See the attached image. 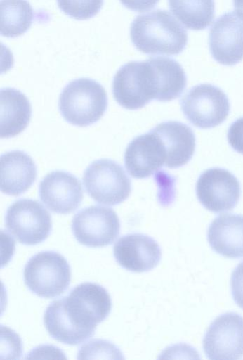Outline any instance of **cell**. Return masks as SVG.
I'll return each instance as SVG.
<instances>
[{"mask_svg": "<svg viewBox=\"0 0 243 360\" xmlns=\"http://www.w3.org/2000/svg\"><path fill=\"white\" fill-rule=\"evenodd\" d=\"M1 138L19 134L28 125L32 107L27 98L13 88L1 89Z\"/></svg>", "mask_w": 243, "mask_h": 360, "instance_id": "obj_20", "label": "cell"}, {"mask_svg": "<svg viewBox=\"0 0 243 360\" xmlns=\"http://www.w3.org/2000/svg\"><path fill=\"white\" fill-rule=\"evenodd\" d=\"M83 182L88 195L103 205H118L131 192V181L122 167L109 159H100L89 165L84 171Z\"/></svg>", "mask_w": 243, "mask_h": 360, "instance_id": "obj_5", "label": "cell"}, {"mask_svg": "<svg viewBox=\"0 0 243 360\" xmlns=\"http://www.w3.org/2000/svg\"><path fill=\"white\" fill-rule=\"evenodd\" d=\"M44 323L55 340L70 345H77L94 335L95 330L78 325L67 313L64 297L53 301L44 314Z\"/></svg>", "mask_w": 243, "mask_h": 360, "instance_id": "obj_19", "label": "cell"}, {"mask_svg": "<svg viewBox=\"0 0 243 360\" xmlns=\"http://www.w3.org/2000/svg\"><path fill=\"white\" fill-rule=\"evenodd\" d=\"M117 262L133 272H145L159 262L162 251L159 244L147 235L133 233L121 237L113 248Z\"/></svg>", "mask_w": 243, "mask_h": 360, "instance_id": "obj_15", "label": "cell"}, {"mask_svg": "<svg viewBox=\"0 0 243 360\" xmlns=\"http://www.w3.org/2000/svg\"><path fill=\"white\" fill-rule=\"evenodd\" d=\"M153 129L159 134L165 146V167L175 169L187 164L195 149V136L188 125L177 121H167Z\"/></svg>", "mask_w": 243, "mask_h": 360, "instance_id": "obj_18", "label": "cell"}, {"mask_svg": "<svg viewBox=\"0 0 243 360\" xmlns=\"http://www.w3.org/2000/svg\"><path fill=\"white\" fill-rule=\"evenodd\" d=\"M58 107L64 119L79 127L98 121L107 107L104 87L96 81L79 78L67 84L59 97Z\"/></svg>", "mask_w": 243, "mask_h": 360, "instance_id": "obj_3", "label": "cell"}, {"mask_svg": "<svg viewBox=\"0 0 243 360\" xmlns=\"http://www.w3.org/2000/svg\"><path fill=\"white\" fill-rule=\"evenodd\" d=\"M196 195L208 210L220 213L232 210L241 195L239 181L228 170L214 167L204 171L196 184Z\"/></svg>", "mask_w": 243, "mask_h": 360, "instance_id": "obj_11", "label": "cell"}, {"mask_svg": "<svg viewBox=\"0 0 243 360\" xmlns=\"http://www.w3.org/2000/svg\"><path fill=\"white\" fill-rule=\"evenodd\" d=\"M34 20V11L27 0H1V34L15 38L25 33Z\"/></svg>", "mask_w": 243, "mask_h": 360, "instance_id": "obj_22", "label": "cell"}, {"mask_svg": "<svg viewBox=\"0 0 243 360\" xmlns=\"http://www.w3.org/2000/svg\"><path fill=\"white\" fill-rule=\"evenodd\" d=\"M166 162V152L159 134L152 129L134 138L124 153V165L128 173L136 179L152 176Z\"/></svg>", "mask_w": 243, "mask_h": 360, "instance_id": "obj_13", "label": "cell"}, {"mask_svg": "<svg viewBox=\"0 0 243 360\" xmlns=\"http://www.w3.org/2000/svg\"><path fill=\"white\" fill-rule=\"evenodd\" d=\"M6 227L22 244L34 245L45 240L52 227L49 212L38 201L20 199L11 204L5 217Z\"/></svg>", "mask_w": 243, "mask_h": 360, "instance_id": "obj_7", "label": "cell"}, {"mask_svg": "<svg viewBox=\"0 0 243 360\" xmlns=\"http://www.w3.org/2000/svg\"><path fill=\"white\" fill-rule=\"evenodd\" d=\"M79 359H124L118 348L103 340H92L84 345L78 352Z\"/></svg>", "mask_w": 243, "mask_h": 360, "instance_id": "obj_24", "label": "cell"}, {"mask_svg": "<svg viewBox=\"0 0 243 360\" xmlns=\"http://www.w3.org/2000/svg\"><path fill=\"white\" fill-rule=\"evenodd\" d=\"M208 359L235 360L243 356V317L227 312L216 318L203 339Z\"/></svg>", "mask_w": 243, "mask_h": 360, "instance_id": "obj_10", "label": "cell"}, {"mask_svg": "<svg viewBox=\"0 0 243 360\" xmlns=\"http://www.w3.org/2000/svg\"><path fill=\"white\" fill-rule=\"evenodd\" d=\"M230 287L232 295L235 303L243 309V262L233 270Z\"/></svg>", "mask_w": 243, "mask_h": 360, "instance_id": "obj_25", "label": "cell"}, {"mask_svg": "<svg viewBox=\"0 0 243 360\" xmlns=\"http://www.w3.org/2000/svg\"><path fill=\"white\" fill-rule=\"evenodd\" d=\"M130 36L134 46L148 55H178L188 42L185 29L169 12L160 9L138 15Z\"/></svg>", "mask_w": 243, "mask_h": 360, "instance_id": "obj_2", "label": "cell"}, {"mask_svg": "<svg viewBox=\"0 0 243 360\" xmlns=\"http://www.w3.org/2000/svg\"><path fill=\"white\" fill-rule=\"evenodd\" d=\"M159 0H120L128 9L136 12H145L153 8Z\"/></svg>", "mask_w": 243, "mask_h": 360, "instance_id": "obj_27", "label": "cell"}, {"mask_svg": "<svg viewBox=\"0 0 243 360\" xmlns=\"http://www.w3.org/2000/svg\"><path fill=\"white\" fill-rule=\"evenodd\" d=\"M1 191L18 196L27 191L37 178L32 158L21 150L4 153L0 158Z\"/></svg>", "mask_w": 243, "mask_h": 360, "instance_id": "obj_16", "label": "cell"}, {"mask_svg": "<svg viewBox=\"0 0 243 360\" xmlns=\"http://www.w3.org/2000/svg\"><path fill=\"white\" fill-rule=\"evenodd\" d=\"M26 286L39 297L52 298L65 292L70 283V266L60 253L44 251L33 255L24 269Z\"/></svg>", "mask_w": 243, "mask_h": 360, "instance_id": "obj_4", "label": "cell"}, {"mask_svg": "<svg viewBox=\"0 0 243 360\" xmlns=\"http://www.w3.org/2000/svg\"><path fill=\"white\" fill-rule=\"evenodd\" d=\"M233 4L235 8L243 14V0H233Z\"/></svg>", "mask_w": 243, "mask_h": 360, "instance_id": "obj_28", "label": "cell"}, {"mask_svg": "<svg viewBox=\"0 0 243 360\" xmlns=\"http://www.w3.org/2000/svg\"><path fill=\"white\" fill-rule=\"evenodd\" d=\"M211 248L232 259L243 257V215L223 214L214 219L207 231Z\"/></svg>", "mask_w": 243, "mask_h": 360, "instance_id": "obj_17", "label": "cell"}, {"mask_svg": "<svg viewBox=\"0 0 243 360\" xmlns=\"http://www.w3.org/2000/svg\"><path fill=\"white\" fill-rule=\"evenodd\" d=\"M39 193L47 208L64 214L77 210L84 197L80 181L63 171H53L45 176L39 184Z\"/></svg>", "mask_w": 243, "mask_h": 360, "instance_id": "obj_14", "label": "cell"}, {"mask_svg": "<svg viewBox=\"0 0 243 360\" xmlns=\"http://www.w3.org/2000/svg\"><path fill=\"white\" fill-rule=\"evenodd\" d=\"M59 8L72 18L84 20L95 16L103 0H57Z\"/></svg>", "mask_w": 243, "mask_h": 360, "instance_id": "obj_23", "label": "cell"}, {"mask_svg": "<svg viewBox=\"0 0 243 360\" xmlns=\"http://www.w3.org/2000/svg\"><path fill=\"white\" fill-rule=\"evenodd\" d=\"M112 93L116 101L129 110L142 108L152 100L164 102L161 56L122 65L114 77Z\"/></svg>", "mask_w": 243, "mask_h": 360, "instance_id": "obj_1", "label": "cell"}, {"mask_svg": "<svg viewBox=\"0 0 243 360\" xmlns=\"http://www.w3.org/2000/svg\"><path fill=\"white\" fill-rule=\"evenodd\" d=\"M211 56L223 65H235L243 60V14L231 11L221 15L210 29Z\"/></svg>", "mask_w": 243, "mask_h": 360, "instance_id": "obj_12", "label": "cell"}, {"mask_svg": "<svg viewBox=\"0 0 243 360\" xmlns=\"http://www.w3.org/2000/svg\"><path fill=\"white\" fill-rule=\"evenodd\" d=\"M64 301L70 316L78 325L93 330L107 317L112 308L108 292L99 284L91 282L77 285L64 297Z\"/></svg>", "mask_w": 243, "mask_h": 360, "instance_id": "obj_9", "label": "cell"}, {"mask_svg": "<svg viewBox=\"0 0 243 360\" xmlns=\"http://www.w3.org/2000/svg\"><path fill=\"white\" fill-rule=\"evenodd\" d=\"M168 1L171 11L188 29H206L214 18V0Z\"/></svg>", "mask_w": 243, "mask_h": 360, "instance_id": "obj_21", "label": "cell"}, {"mask_svg": "<svg viewBox=\"0 0 243 360\" xmlns=\"http://www.w3.org/2000/svg\"><path fill=\"white\" fill-rule=\"evenodd\" d=\"M180 106L187 120L200 129H210L223 123L230 108L226 94L209 84L191 88L180 99Z\"/></svg>", "mask_w": 243, "mask_h": 360, "instance_id": "obj_6", "label": "cell"}, {"mask_svg": "<svg viewBox=\"0 0 243 360\" xmlns=\"http://www.w3.org/2000/svg\"><path fill=\"white\" fill-rule=\"evenodd\" d=\"M71 227L79 243L98 248L115 240L119 234L120 222L112 208L93 205L79 211L73 217Z\"/></svg>", "mask_w": 243, "mask_h": 360, "instance_id": "obj_8", "label": "cell"}, {"mask_svg": "<svg viewBox=\"0 0 243 360\" xmlns=\"http://www.w3.org/2000/svg\"><path fill=\"white\" fill-rule=\"evenodd\" d=\"M227 138L234 150L243 154V117L237 119L230 124Z\"/></svg>", "mask_w": 243, "mask_h": 360, "instance_id": "obj_26", "label": "cell"}]
</instances>
